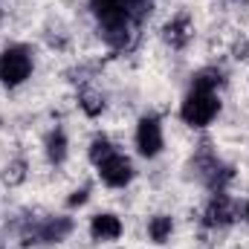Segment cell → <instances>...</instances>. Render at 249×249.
<instances>
[{
	"label": "cell",
	"mask_w": 249,
	"mask_h": 249,
	"mask_svg": "<svg viewBox=\"0 0 249 249\" xmlns=\"http://www.w3.org/2000/svg\"><path fill=\"white\" fill-rule=\"evenodd\" d=\"M32 67H35V58H32L29 47H23V44L6 47L0 53V84H6V87L23 84L32 75Z\"/></svg>",
	"instance_id": "3957f363"
},
{
	"label": "cell",
	"mask_w": 249,
	"mask_h": 249,
	"mask_svg": "<svg viewBox=\"0 0 249 249\" xmlns=\"http://www.w3.org/2000/svg\"><path fill=\"white\" fill-rule=\"evenodd\" d=\"M0 18H3V15H0Z\"/></svg>",
	"instance_id": "ac0fdd59"
},
{
	"label": "cell",
	"mask_w": 249,
	"mask_h": 249,
	"mask_svg": "<svg viewBox=\"0 0 249 249\" xmlns=\"http://www.w3.org/2000/svg\"><path fill=\"white\" fill-rule=\"evenodd\" d=\"M223 84V78H220V70H203V72H197L194 75V84L191 87H200V90H214L217 93V87Z\"/></svg>",
	"instance_id": "7c38bea8"
},
{
	"label": "cell",
	"mask_w": 249,
	"mask_h": 249,
	"mask_svg": "<svg viewBox=\"0 0 249 249\" xmlns=\"http://www.w3.org/2000/svg\"><path fill=\"white\" fill-rule=\"evenodd\" d=\"M165 41L171 44V47H186L188 44V38H191V23H188V18L186 15H180V18H174L171 23H165Z\"/></svg>",
	"instance_id": "9c48e42d"
},
{
	"label": "cell",
	"mask_w": 249,
	"mask_h": 249,
	"mask_svg": "<svg viewBox=\"0 0 249 249\" xmlns=\"http://www.w3.org/2000/svg\"><path fill=\"white\" fill-rule=\"evenodd\" d=\"M244 217H247V220H249V203H247V209H244Z\"/></svg>",
	"instance_id": "e0dca14e"
},
{
	"label": "cell",
	"mask_w": 249,
	"mask_h": 249,
	"mask_svg": "<svg viewBox=\"0 0 249 249\" xmlns=\"http://www.w3.org/2000/svg\"><path fill=\"white\" fill-rule=\"evenodd\" d=\"M220 113V99L214 90H200V87H191L188 96L183 99V107H180V119L191 127H206L217 119Z\"/></svg>",
	"instance_id": "7a4b0ae2"
},
{
	"label": "cell",
	"mask_w": 249,
	"mask_h": 249,
	"mask_svg": "<svg viewBox=\"0 0 249 249\" xmlns=\"http://www.w3.org/2000/svg\"><path fill=\"white\" fill-rule=\"evenodd\" d=\"M67 148H70V142H67V133H64L61 127H55V130L47 136V157H50V162L61 165L64 160H67Z\"/></svg>",
	"instance_id": "30bf717a"
},
{
	"label": "cell",
	"mask_w": 249,
	"mask_h": 249,
	"mask_svg": "<svg viewBox=\"0 0 249 249\" xmlns=\"http://www.w3.org/2000/svg\"><path fill=\"white\" fill-rule=\"evenodd\" d=\"M87 203V188H81V191H72V197H70V206H84Z\"/></svg>",
	"instance_id": "2e32d148"
},
{
	"label": "cell",
	"mask_w": 249,
	"mask_h": 249,
	"mask_svg": "<svg viewBox=\"0 0 249 249\" xmlns=\"http://www.w3.org/2000/svg\"><path fill=\"white\" fill-rule=\"evenodd\" d=\"M171 232H174V220H171L168 214H154V217L148 220V238H151L154 244H165V241L171 238Z\"/></svg>",
	"instance_id": "8fae6325"
},
{
	"label": "cell",
	"mask_w": 249,
	"mask_h": 249,
	"mask_svg": "<svg viewBox=\"0 0 249 249\" xmlns=\"http://www.w3.org/2000/svg\"><path fill=\"white\" fill-rule=\"evenodd\" d=\"M151 3H154V0H124V9H127V15H130V20L136 23V20H142V18L148 15V9H151Z\"/></svg>",
	"instance_id": "5bb4252c"
},
{
	"label": "cell",
	"mask_w": 249,
	"mask_h": 249,
	"mask_svg": "<svg viewBox=\"0 0 249 249\" xmlns=\"http://www.w3.org/2000/svg\"><path fill=\"white\" fill-rule=\"evenodd\" d=\"M90 9H93V15L99 20L102 38L110 47H116V50L127 47V41H130V23L133 20H130V15L124 9V0H90Z\"/></svg>",
	"instance_id": "6da1fadb"
},
{
	"label": "cell",
	"mask_w": 249,
	"mask_h": 249,
	"mask_svg": "<svg viewBox=\"0 0 249 249\" xmlns=\"http://www.w3.org/2000/svg\"><path fill=\"white\" fill-rule=\"evenodd\" d=\"M229 220H232V206H229L226 194L217 191L214 200H212L209 209H206V223H209V226H226Z\"/></svg>",
	"instance_id": "ba28073f"
},
{
	"label": "cell",
	"mask_w": 249,
	"mask_h": 249,
	"mask_svg": "<svg viewBox=\"0 0 249 249\" xmlns=\"http://www.w3.org/2000/svg\"><path fill=\"white\" fill-rule=\"evenodd\" d=\"M124 232L122 220L110 212H99L90 217V238L99 241V244H110V241H119Z\"/></svg>",
	"instance_id": "52a82bcc"
},
{
	"label": "cell",
	"mask_w": 249,
	"mask_h": 249,
	"mask_svg": "<svg viewBox=\"0 0 249 249\" xmlns=\"http://www.w3.org/2000/svg\"><path fill=\"white\" fill-rule=\"evenodd\" d=\"M70 232H72V220L70 217H47V220L35 223L23 235V244H58Z\"/></svg>",
	"instance_id": "8992f818"
},
{
	"label": "cell",
	"mask_w": 249,
	"mask_h": 249,
	"mask_svg": "<svg viewBox=\"0 0 249 249\" xmlns=\"http://www.w3.org/2000/svg\"><path fill=\"white\" fill-rule=\"evenodd\" d=\"M81 107H84L90 116H96V113L105 107V102H102L99 96H93V93H84V96H81Z\"/></svg>",
	"instance_id": "9a60e30c"
},
{
	"label": "cell",
	"mask_w": 249,
	"mask_h": 249,
	"mask_svg": "<svg viewBox=\"0 0 249 249\" xmlns=\"http://www.w3.org/2000/svg\"><path fill=\"white\" fill-rule=\"evenodd\" d=\"M96 168H99V180L110 188H124L133 180V162H130V157H124L119 151L107 154Z\"/></svg>",
	"instance_id": "5b68a950"
},
{
	"label": "cell",
	"mask_w": 249,
	"mask_h": 249,
	"mask_svg": "<svg viewBox=\"0 0 249 249\" xmlns=\"http://www.w3.org/2000/svg\"><path fill=\"white\" fill-rule=\"evenodd\" d=\"M113 151H116V148H113V142H110L107 136H96V139L90 142V160H93L96 165H99L107 154H113Z\"/></svg>",
	"instance_id": "4fadbf2b"
},
{
	"label": "cell",
	"mask_w": 249,
	"mask_h": 249,
	"mask_svg": "<svg viewBox=\"0 0 249 249\" xmlns=\"http://www.w3.org/2000/svg\"><path fill=\"white\" fill-rule=\"evenodd\" d=\"M133 142H136V151H139L145 160L160 157L162 148H165V136H162V124H160V119H157V116H142L139 124H136Z\"/></svg>",
	"instance_id": "277c9868"
}]
</instances>
